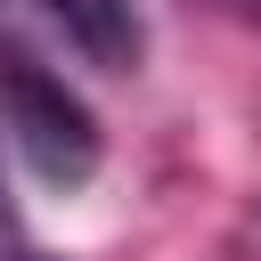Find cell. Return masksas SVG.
Segmentation results:
<instances>
[{"label": "cell", "instance_id": "6da1fadb", "mask_svg": "<svg viewBox=\"0 0 261 261\" xmlns=\"http://www.w3.org/2000/svg\"><path fill=\"white\" fill-rule=\"evenodd\" d=\"M0 122H8V139H16V155L33 163V179L41 188H90L98 179V163H106V130H98V114H90V98L57 73V65H41L24 41H8L0 33Z\"/></svg>", "mask_w": 261, "mask_h": 261}, {"label": "cell", "instance_id": "7a4b0ae2", "mask_svg": "<svg viewBox=\"0 0 261 261\" xmlns=\"http://www.w3.org/2000/svg\"><path fill=\"white\" fill-rule=\"evenodd\" d=\"M24 8H41L98 73H139V57H147V16H139V0H24Z\"/></svg>", "mask_w": 261, "mask_h": 261}, {"label": "cell", "instance_id": "3957f363", "mask_svg": "<svg viewBox=\"0 0 261 261\" xmlns=\"http://www.w3.org/2000/svg\"><path fill=\"white\" fill-rule=\"evenodd\" d=\"M212 8H228V16H245V24H261V0H212Z\"/></svg>", "mask_w": 261, "mask_h": 261}, {"label": "cell", "instance_id": "277c9868", "mask_svg": "<svg viewBox=\"0 0 261 261\" xmlns=\"http://www.w3.org/2000/svg\"><path fill=\"white\" fill-rule=\"evenodd\" d=\"M16 261H49V253H16Z\"/></svg>", "mask_w": 261, "mask_h": 261}, {"label": "cell", "instance_id": "5b68a950", "mask_svg": "<svg viewBox=\"0 0 261 261\" xmlns=\"http://www.w3.org/2000/svg\"><path fill=\"white\" fill-rule=\"evenodd\" d=\"M0 212H8V188H0Z\"/></svg>", "mask_w": 261, "mask_h": 261}]
</instances>
